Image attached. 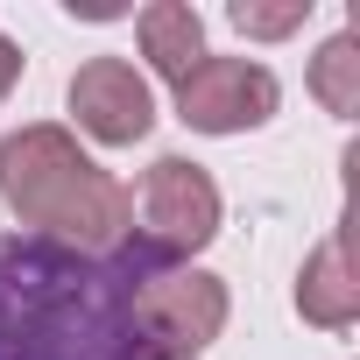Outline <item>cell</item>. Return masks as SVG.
<instances>
[{
  "label": "cell",
  "mask_w": 360,
  "mask_h": 360,
  "mask_svg": "<svg viewBox=\"0 0 360 360\" xmlns=\"http://www.w3.org/2000/svg\"><path fill=\"white\" fill-rule=\"evenodd\" d=\"M0 360H155L127 318V262L8 233L0 240Z\"/></svg>",
  "instance_id": "obj_1"
},
{
  "label": "cell",
  "mask_w": 360,
  "mask_h": 360,
  "mask_svg": "<svg viewBox=\"0 0 360 360\" xmlns=\"http://www.w3.org/2000/svg\"><path fill=\"white\" fill-rule=\"evenodd\" d=\"M0 198L22 226H36V240H57L71 255H113L134 226L127 184L50 120L0 134Z\"/></svg>",
  "instance_id": "obj_2"
},
{
  "label": "cell",
  "mask_w": 360,
  "mask_h": 360,
  "mask_svg": "<svg viewBox=\"0 0 360 360\" xmlns=\"http://www.w3.org/2000/svg\"><path fill=\"white\" fill-rule=\"evenodd\" d=\"M219 184H212V169L191 162V155H155L148 176H141V205L120 240V255H134L141 269H184L198 248H212L219 233Z\"/></svg>",
  "instance_id": "obj_3"
},
{
  "label": "cell",
  "mask_w": 360,
  "mask_h": 360,
  "mask_svg": "<svg viewBox=\"0 0 360 360\" xmlns=\"http://www.w3.org/2000/svg\"><path fill=\"white\" fill-rule=\"evenodd\" d=\"M120 262H127V318H134V332L155 360H198L226 332V283L219 276H205V269H141L134 255H120Z\"/></svg>",
  "instance_id": "obj_4"
},
{
  "label": "cell",
  "mask_w": 360,
  "mask_h": 360,
  "mask_svg": "<svg viewBox=\"0 0 360 360\" xmlns=\"http://www.w3.org/2000/svg\"><path fill=\"white\" fill-rule=\"evenodd\" d=\"M276 106H283V85L255 57H205L176 85V120L198 134H248V127L276 120Z\"/></svg>",
  "instance_id": "obj_5"
},
{
  "label": "cell",
  "mask_w": 360,
  "mask_h": 360,
  "mask_svg": "<svg viewBox=\"0 0 360 360\" xmlns=\"http://www.w3.org/2000/svg\"><path fill=\"white\" fill-rule=\"evenodd\" d=\"M71 113L92 141L106 148H134L148 127H155V99H148V78L127 64V57H92L78 64L71 78Z\"/></svg>",
  "instance_id": "obj_6"
},
{
  "label": "cell",
  "mask_w": 360,
  "mask_h": 360,
  "mask_svg": "<svg viewBox=\"0 0 360 360\" xmlns=\"http://www.w3.org/2000/svg\"><path fill=\"white\" fill-rule=\"evenodd\" d=\"M297 318L318 325V332H346L360 318V276H353L346 233H325L304 255V269H297Z\"/></svg>",
  "instance_id": "obj_7"
},
{
  "label": "cell",
  "mask_w": 360,
  "mask_h": 360,
  "mask_svg": "<svg viewBox=\"0 0 360 360\" xmlns=\"http://www.w3.org/2000/svg\"><path fill=\"white\" fill-rule=\"evenodd\" d=\"M134 36H141L148 71H162L169 85H184L205 64V22H198V8H184V0H155V8H141Z\"/></svg>",
  "instance_id": "obj_8"
},
{
  "label": "cell",
  "mask_w": 360,
  "mask_h": 360,
  "mask_svg": "<svg viewBox=\"0 0 360 360\" xmlns=\"http://www.w3.org/2000/svg\"><path fill=\"white\" fill-rule=\"evenodd\" d=\"M311 92L332 120H353L360 113V36H332L318 57H311Z\"/></svg>",
  "instance_id": "obj_9"
},
{
  "label": "cell",
  "mask_w": 360,
  "mask_h": 360,
  "mask_svg": "<svg viewBox=\"0 0 360 360\" xmlns=\"http://www.w3.org/2000/svg\"><path fill=\"white\" fill-rule=\"evenodd\" d=\"M226 22H233L240 36L276 43V36H297V29L311 22V0H283V8H262V0H233V8H226Z\"/></svg>",
  "instance_id": "obj_10"
},
{
  "label": "cell",
  "mask_w": 360,
  "mask_h": 360,
  "mask_svg": "<svg viewBox=\"0 0 360 360\" xmlns=\"http://www.w3.org/2000/svg\"><path fill=\"white\" fill-rule=\"evenodd\" d=\"M15 78H22V50H15L8 36H0V99L15 92Z\"/></svg>",
  "instance_id": "obj_11"
}]
</instances>
